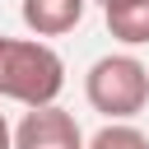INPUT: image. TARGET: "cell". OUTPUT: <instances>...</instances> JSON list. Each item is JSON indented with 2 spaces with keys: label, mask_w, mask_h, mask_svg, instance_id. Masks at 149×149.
I'll use <instances>...</instances> for the list:
<instances>
[{
  "label": "cell",
  "mask_w": 149,
  "mask_h": 149,
  "mask_svg": "<svg viewBox=\"0 0 149 149\" xmlns=\"http://www.w3.org/2000/svg\"><path fill=\"white\" fill-rule=\"evenodd\" d=\"M0 149H14V126L5 121V112H0Z\"/></svg>",
  "instance_id": "52a82bcc"
},
{
  "label": "cell",
  "mask_w": 149,
  "mask_h": 149,
  "mask_svg": "<svg viewBox=\"0 0 149 149\" xmlns=\"http://www.w3.org/2000/svg\"><path fill=\"white\" fill-rule=\"evenodd\" d=\"M65 88V61L56 47L37 37H5L0 33V98L23 107H47Z\"/></svg>",
  "instance_id": "6da1fadb"
},
{
  "label": "cell",
  "mask_w": 149,
  "mask_h": 149,
  "mask_svg": "<svg viewBox=\"0 0 149 149\" xmlns=\"http://www.w3.org/2000/svg\"><path fill=\"white\" fill-rule=\"evenodd\" d=\"M88 0H23L19 14H23V28L42 42V37H65L70 28H79Z\"/></svg>",
  "instance_id": "277c9868"
},
{
  "label": "cell",
  "mask_w": 149,
  "mask_h": 149,
  "mask_svg": "<svg viewBox=\"0 0 149 149\" xmlns=\"http://www.w3.org/2000/svg\"><path fill=\"white\" fill-rule=\"evenodd\" d=\"M98 5H107V0H98Z\"/></svg>",
  "instance_id": "ba28073f"
},
{
  "label": "cell",
  "mask_w": 149,
  "mask_h": 149,
  "mask_svg": "<svg viewBox=\"0 0 149 149\" xmlns=\"http://www.w3.org/2000/svg\"><path fill=\"white\" fill-rule=\"evenodd\" d=\"M84 98L107 121H130L149 107V65L130 51L98 56L84 74Z\"/></svg>",
  "instance_id": "7a4b0ae2"
},
{
  "label": "cell",
  "mask_w": 149,
  "mask_h": 149,
  "mask_svg": "<svg viewBox=\"0 0 149 149\" xmlns=\"http://www.w3.org/2000/svg\"><path fill=\"white\" fill-rule=\"evenodd\" d=\"M14 149H84V135L65 107L47 102L23 112V121L14 126Z\"/></svg>",
  "instance_id": "3957f363"
},
{
  "label": "cell",
  "mask_w": 149,
  "mask_h": 149,
  "mask_svg": "<svg viewBox=\"0 0 149 149\" xmlns=\"http://www.w3.org/2000/svg\"><path fill=\"white\" fill-rule=\"evenodd\" d=\"M107 33L126 47H144L149 42V0H107L102 5Z\"/></svg>",
  "instance_id": "5b68a950"
},
{
  "label": "cell",
  "mask_w": 149,
  "mask_h": 149,
  "mask_svg": "<svg viewBox=\"0 0 149 149\" xmlns=\"http://www.w3.org/2000/svg\"><path fill=\"white\" fill-rule=\"evenodd\" d=\"M84 149H149V135L140 126H130V121H107Z\"/></svg>",
  "instance_id": "8992f818"
}]
</instances>
